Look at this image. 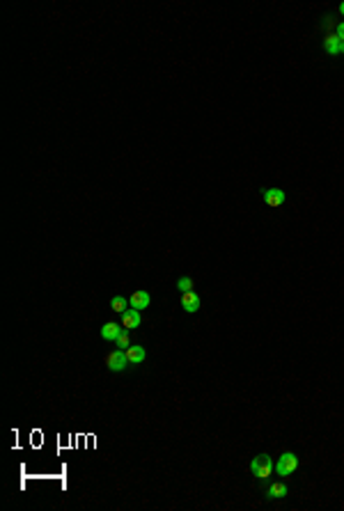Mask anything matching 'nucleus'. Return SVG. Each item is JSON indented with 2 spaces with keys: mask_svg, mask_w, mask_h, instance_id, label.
Returning <instances> with one entry per match:
<instances>
[{
  "mask_svg": "<svg viewBox=\"0 0 344 511\" xmlns=\"http://www.w3.org/2000/svg\"><path fill=\"white\" fill-rule=\"evenodd\" d=\"M250 470L259 481H266L271 477V470H273V463H271V456L269 454H259L257 459H252L250 463Z\"/></svg>",
  "mask_w": 344,
  "mask_h": 511,
  "instance_id": "obj_1",
  "label": "nucleus"
},
{
  "mask_svg": "<svg viewBox=\"0 0 344 511\" xmlns=\"http://www.w3.org/2000/svg\"><path fill=\"white\" fill-rule=\"evenodd\" d=\"M296 468H298V456L294 454V451H284L278 459V463H275V472H278L280 477H289Z\"/></svg>",
  "mask_w": 344,
  "mask_h": 511,
  "instance_id": "obj_2",
  "label": "nucleus"
},
{
  "mask_svg": "<svg viewBox=\"0 0 344 511\" xmlns=\"http://www.w3.org/2000/svg\"><path fill=\"white\" fill-rule=\"evenodd\" d=\"M126 364H128L126 351H122V349L110 351L108 358H105V367H108L110 372H124V369H126Z\"/></svg>",
  "mask_w": 344,
  "mask_h": 511,
  "instance_id": "obj_3",
  "label": "nucleus"
},
{
  "mask_svg": "<svg viewBox=\"0 0 344 511\" xmlns=\"http://www.w3.org/2000/svg\"><path fill=\"white\" fill-rule=\"evenodd\" d=\"M149 303H151V298H149V294L147 291H133L131 294V298H128V307H133V309H138V312H142V309H147L149 307Z\"/></svg>",
  "mask_w": 344,
  "mask_h": 511,
  "instance_id": "obj_4",
  "label": "nucleus"
},
{
  "mask_svg": "<svg viewBox=\"0 0 344 511\" xmlns=\"http://www.w3.org/2000/svg\"><path fill=\"white\" fill-rule=\"evenodd\" d=\"M284 190H280V188H264V202L269 204V207H273V209H278V207H282V202H284Z\"/></svg>",
  "mask_w": 344,
  "mask_h": 511,
  "instance_id": "obj_5",
  "label": "nucleus"
},
{
  "mask_svg": "<svg viewBox=\"0 0 344 511\" xmlns=\"http://www.w3.org/2000/svg\"><path fill=\"white\" fill-rule=\"evenodd\" d=\"M122 317V326L126 328V330H133V328H138L142 323V317H140V312L138 309H133V307H128L124 314H119Z\"/></svg>",
  "mask_w": 344,
  "mask_h": 511,
  "instance_id": "obj_6",
  "label": "nucleus"
},
{
  "mask_svg": "<svg viewBox=\"0 0 344 511\" xmlns=\"http://www.w3.org/2000/svg\"><path fill=\"white\" fill-rule=\"evenodd\" d=\"M287 493H289V486L284 481H273L266 488V497H269V500H282Z\"/></svg>",
  "mask_w": 344,
  "mask_h": 511,
  "instance_id": "obj_7",
  "label": "nucleus"
},
{
  "mask_svg": "<svg viewBox=\"0 0 344 511\" xmlns=\"http://www.w3.org/2000/svg\"><path fill=\"white\" fill-rule=\"evenodd\" d=\"M181 307L186 309V312H197L200 309V296L195 294V291H186V294H181Z\"/></svg>",
  "mask_w": 344,
  "mask_h": 511,
  "instance_id": "obj_8",
  "label": "nucleus"
},
{
  "mask_svg": "<svg viewBox=\"0 0 344 511\" xmlns=\"http://www.w3.org/2000/svg\"><path fill=\"white\" fill-rule=\"evenodd\" d=\"M145 358H147V351L142 349L140 344H131V346L126 349V360H128V364H140Z\"/></svg>",
  "mask_w": 344,
  "mask_h": 511,
  "instance_id": "obj_9",
  "label": "nucleus"
},
{
  "mask_svg": "<svg viewBox=\"0 0 344 511\" xmlns=\"http://www.w3.org/2000/svg\"><path fill=\"white\" fill-rule=\"evenodd\" d=\"M119 335H122V326H119V323H115V321L103 323V328H101V337H103V339H108V342H115Z\"/></svg>",
  "mask_w": 344,
  "mask_h": 511,
  "instance_id": "obj_10",
  "label": "nucleus"
},
{
  "mask_svg": "<svg viewBox=\"0 0 344 511\" xmlns=\"http://www.w3.org/2000/svg\"><path fill=\"white\" fill-rule=\"evenodd\" d=\"M339 37L337 35H326V39H324V46H326V51L330 53V55H339Z\"/></svg>",
  "mask_w": 344,
  "mask_h": 511,
  "instance_id": "obj_11",
  "label": "nucleus"
},
{
  "mask_svg": "<svg viewBox=\"0 0 344 511\" xmlns=\"http://www.w3.org/2000/svg\"><path fill=\"white\" fill-rule=\"evenodd\" d=\"M110 307H113V312L124 314L128 309V300L124 298V296H113V298H110Z\"/></svg>",
  "mask_w": 344,
  "mask_h": 511,
  "instance_id": "obj_12",
  "label": "nucleus"
},
{
  "mask_svg": "<svg viewBox=\"0 0 344 511\" xmlns=\"http://www.w3.org/2000/svg\"><path fill=\"white\" fill-rule=\"evenodd\" d=\"M177 289L181 291V294L193 291V277H179V280H177Z\"/></svg>",
  "mask_w": 344,
  "mask_h": 511,
  "instance_id": "obj_13",
  "label": "nucleus"
},
{
  "mask_svg": "<svg viewBox=\"0 0 344 511\" xmlns=\"http://www.w3.org/2000/svg\"><path fill=\"white\" fill-rule=\"evenodd\" d=\"M115 342H117V346H119V349H124V351H126L128 346H131V344H128V330H126V328H124V330H122V335H119Z\"/></svg>",
  "mask_w": 344,
  "mask_h": 511,
  "instance_id": "obj_14",
  "label": "nucleus"
},
{
  "mask_svg": "<svg viewBox=\"0 0 344 511\" xmlns=\"http://www.w3.org/2000/svg\"><path fill=\"white\" fill-rule=\"evenodd\" d=\"M335 35H337V37H339V42L344 44V23H339V25H337V33H335Z\"/></svg>",
  "mask_w": 344,
  "mask_h": 511,
  "instance_id": "obj_15",
  "label": "nucleus"
},
{
  "mask_svg": "<svg viewBox=\"0 0 344 511\" xmlns=\"http://www.w3.org/2000/svg\"><path fill=\"white\" fill-rule=\"evenodd\" d=\"M339 53H344V44H339Z\"/></svg>",
  "mask_w": 344,
  "mask_h": 511,
  "instance_id": "obj_16",
  "label": "nucleus"
},
{
  "mask_svg": "<svg viewBox=\"0 0 344 511\" xmlns=\"http://www.w3.org/2000/svg\"><path fill=\"white\" fill-rule=\"evenodd\" d=\"M339 12H342V14H344V3H342V5H339Z\"/></svg>",
  "mask_w": 344,
  "mask_h": 511,
  "instance_id": "obj_17",
  "label": "nucleus"
}]
</instances>
